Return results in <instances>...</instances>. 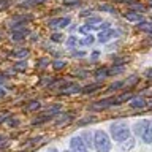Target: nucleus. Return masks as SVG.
Listing matches in <instances>:
<instances>
[{"label": "nucleus", "instance_id": "423d86ee", "mask_svg": "<svg viewBox=\"0 0 152 152\" xmlns=\"http://www.w3.org/2000/svg\"><path fill=\"white\" fill-rule=\"evenodd\" d=\"M114 37H117V32L116 30H113V28H106V30H103V32H100L98 33V37H97V40L100 43H108L111 38Z\"/></svg>", "mask_w": 152, "mask_h": 152}, {"label": "nucleus", "instance_id": "5701e85b", "mask_svg": "<svg viewBox=\"0 0 152 152\" xmlns=\"http://www.w3.org/2000/svg\"><path fill=\"white\" fill-rule=\"evenodd\" d=\"M100 11H108V13H116V8L111 7V5H108V3H103V5H100L98 7Z\"/></svg>", "mask_w": 152, "mask_h": 152}, {"label": "nucleus", "instance_id": "f257e3e1", "mask_svg": "<svg viewBox=\"0 0 152 152\" xmlns=\"http://www.w3.org/2000/svg\"><path fill=\"white\" fill-rule=\"evenodd\" d=\"M109 132H111V138L117 142H124L130 140V128H128L125 121H116L109 125Z\"/></svg>", "mask_w": 152, "mask_h": 152}, {"label": "nucleus", "instance_id": "c756f323", "mask_svg": "<svg viewBox=\"0 0 152 152\" xmlns=\"http://www.w3.org/2000/svg\"><path fill=\"white\" fill-rule=\"evenodd\" d=\"M13 56H14V57H19V59H22V57H27V56H28V49H18Z\"/></svg>", "mask_w": 152, "mask_h": 152}, {"label": "nucleus", "instance_id": "ddd939ff", "mask_svg": "<svg viewBox=\"0 0 152 152\" xmlns=\"http://www.w3.org/2000/svg\"><path fill=\"white\" fill-rule=\"evenodd\" d=\"M94 122H97V117H95V116H86L83 119H79V121L76 122V125H78V127H84V125H89V124H94Z\"/></svg>", "mask_w": 152, "mask_h": 152}, {"label": "nucleus", "instance_id": "c9c22d12", "mask_svg": "<svg viewBox=\"0 0 152 152\" xmlns=\"http://www.w3.org/2000/svg\"><path fill=\"white\" fill-rule=\"evenodd\" d=\"M71 54H73V57H84L86 52H84V51H73Z\"/></svg>", "mask_w": 152, "mask_h": 152}, {"label": "nucleus", "instance_id": "39448f33", "mask_svg": "<svg viewBox=\"0 0 152 152\" xmlns=\"http://www.w3.org/2000/svg\"><path fill=\"white\" fill-rule=\"evenodd\" d=\"M114 104H117V103H116V98L113 97V98H104V100H100L97 103H92L90 108L92 109H106L109 106H114Z\"/></svg>", "mask_w": 152, "mask_h": 152}, {"label": "nucleus", "instance_id": "4c0bfd02", "mask_svg": "<svg viewBox=\"0 0 152 152\" xmlns=\"http://www.w3.org/2000/svg\"><path fill=\"white\" fill-rule=\"evenodd\" d=\"M144 76L147 79H152V68H147L146 71H144Z\"/></svg>", "mask_w": 152, "mask_h": 152}, {"label": "nucleus", "instance_id": "4be33fe9", "mask_svg": "<svg viewBox=\"0 0 152 152\" xmlns=\"http://www.w3.org/2000/svg\"><path fill=\"white\" fill-rule=\"evenodd\" d=\"M64 33L62 32H57V33H52L51 35V41H54V43H60V41H64Z\"/></svg>", "mask_w": 152, "mask_h": 152}, {"label": "nucleus", "instance_id": "dca6fc26", "mask_svg": "<svg viewBox=\"0 0 152 152\" xmlns=\"http://www.w3.org/2000/svg\"><path fill=\"white\" fill-rule=\"evenodd\" d=\"M133 98V95L130 92H125V94H122V95H119V97H116V103L117 104H121L124 102H130V100Z\"/></svg>", "mask_w": 152, "mask_h": 152}, {"label": "nucleus", "instance_id": "f8f14e48", "mask_svg": "<svg viewBox=\"0 0 152 152\" xmlns=\"http://www.w3.org/2000/svg\"><path fill=\"white\" fill-rule=\"evenodd\" d=\"M141 138H142V141H144L146 144H151V142H152V122L147 125V128L144 130V133H142Z\"/></svg>", "mask_w": 152, "mask_h": 152}, {"label": "nucleus", "instance_id": "f3484780", "mask_svg": "<svg viewBox=\"0 0 152 152\" xmlns=\"http://www.w3.org/2000/svg\"><path fill=\"white\" fill-rule=\"evenodd\" d=\"M83 138H84V142H86V144H87L89 147L94 146V133L84 132V133H83Z\"/></svg>", "mask_w": 152, "mask_h": 152}, {"label": "nucleus", "instance_id": "7ed1b4c3", "mask_svg": "<svg viewBox=\"0 0 152 152\" xmlns=\"http://www.w3.org/2000/svg\"><path fill=\"white\" fill-rule=\"evenodd\" d=\"M71 22V18L70 16H65V18H54L48 22V26L51 28H56V30H64L65 27H68Z\"/></svg>", "mask_w": 152, "mask_h": 152}, {"label": "nucleus", "instance_id": "bb28decb", "mask_svg": "<svg viewBox=\"0 0 152 152\" xmlns=\"http://www.w3.org/2000/svg\"><path fill=\"white\" fill-rule=\"evenodd\" d=\"M43 2H46V0H26V2L21 3V7H30V5H40Z\"/></svg>", "mask_w": 152, "mask_h": 152}, {"label": "nucleus", "instance_id": "c85d7f7f", "mask_svg": "<svg viewBox=\"0 0 152 152\" xmlns=\"http://www.w3.org/2000/svg\"><path fill=\"white\" fill-rule=\"evenodd\" d=\"M132 10L133 11H138V13H144L146 11V7L144 5H141V3H132Z\"/></svg>", "mask_w": 152, "mask_h": 152}, {"label": "nucleus", "instance_id": "de8ad7c7", "mask_svg": "<svg viewBox=\"0 0 152 152\" xmlns=\"http://www.w3.org/2000/svg\"><path fill=\"white\" fill-rule=\"evenodd\" d=\"M151 43H152V38H151Z\"/></svg>", "mask_w": 152, "mask_h": 152}, {"label": "nucleus", "instance_id": "79ce46f5", "mask_svg": "<svg viewBox=\"0 0 152 152\" xmlns=\"http://www.w3.org/2000/svg\"><path fill=\"white\" fill-rule=\"evenodd\" d=\"M117 2H125V3H133L135 0H117Z\"/></svg>", "mask_w": 152, "mask_h": 152}, {"label": "nucleus", "instance_id": "58836bf2", "mask_svg": "<svg viewBox=\"0 0 152 152\" xmlns=\"http://www.w3.org/2000/svg\"><path fill=\"white\" fill-rule=\"evenodd\" d=\"M14 125H19L18 119H11V121H10V127H14Z\"/></svg>", "mask_w": 152, "mask_h": 152}, {"label": "nucleus", "instance_id": "9b49d317", "mask_svg": "<svg viewBox=\"0 0 152 152\" xmlns=\"http://www.w3.org/2000/svg\"><path fill=\"white\" fill-rule=\"evenodd\" d=\"M100 87H102V84H100V83H94V84H89V86H86V87H83V89H81V92L86 94V95H87V94H94V92H97Z\"/></svg>", "mask_w": 152, "mask_h": 152}, {"label": "nucleus", "instance_id": "ea45409f", "mask_svg": "<svg viewBox=\"0 0 152 152\" xmlns=\"http://www.w3.org/2000/svg\"><path fill=\"white\" fill-rule=\"evenodd\" d=\"M98 56H100V52L95 51V52H92V56H90V57H92V60H95V59H98Z\"/></svg>", "mask_w": 152, "mask_h": 152}, {"label": "nucleus", "instance_id": "72a5a7b5", "mask_svg": "<svg viewBox=\"0 0 152 152\" xmlns=\"http://www.w3.org/2000/svg\"><path fill=\"white\" fill-rule=\"evenodd\" d=\"M79 3H81V0H64V5H66V7H76Z\"/></svg>", "mask_w": 152, "mask_h": 152}, {"label": "nucleus", "instance_id": "37998d69", "mask_svg": "<svg viewBox=\"0 0 152 152\" xmlns=\"http://www.w3.org/2000/svg\"><path fill=\"white\" fill-rule=\"evenodd\" d=\"M5 79H7V78H5V75H0V83H3Z\"/></svg>", "mask_w": 152, "mask_h": 152}, {"label": "nucleus", "instance_id": "b1692460", "mask_svg": "<svg viewBox=\"0 0 152 152\" xmlns=\"http://www.w3.org/2000/svg\"><path fill=\"white\" fill-rule=\"evenodd\" d=\"M102 22V18H98V16H92V18H87V21H86V24L87 26H95V24H100Z\"/></svg>", "mask_w": 152, "mask_h": 152}, {"label": "nucleus", "instance_id": "6ab92c4d", "mask_svg": "<svg viewBox=\"0 0 152 152\" xmlns=\"http://www.w3.org/2000/svg\"><path fill=\"white\" fill-rule=\"evenodd\" d=\"M94 41H95V37L89 33V35H86L84 40L79 41V45H83V46H90V45H94Z\"/></svg>", "mask_w": 152, "mask_h": 152}, {"label": "nucleus", "instance_id": "c03bdc74", "mask_svg": "<svg viewBox=\"0 0 152 152\" xmlns=\"http://www.w3.org/2000/svg\"><path fill=\"white\" fill-rule=\"evenodd\" d=\"M48 152H57V149H54V147H51V149H48Z\"/></svg>", "mask_w": 152, "mask_h": 152}, {"label": "nucleus", "instance_id": "a211bd4d", "mask_svg": "<svg viewBox=\"0 0 152 152\" xmlns=\"http://www.w3.org/2000/svg\"><path fill=\"white\" fill-rule=\"evenodd\" d=\"M40 106H41V103L38 102V100H33V102H30V103H28L24 109L30 113V111H37V109H40Z\"/></svg>", "mask_w": 152, "mask_h": 152}, {"label": "nucleus", "instance_id": "e433bc0d", "mask_svg": "<svg viewBox=\"0 0 152 152\" xmlns=\"http://www.w3.org/2000/svg\"><path fill=\"white\" fill-rule=\"evenodd\" d=\"M90 14H92V10H90V8L89 10H83V11H81V16H84V18L86 16H90Z\"/></svg>", "mask_w": 152, "mask_h": 152}, {"label": "nucleus", "instance_id": "2eb2a0df", "mask_svg": "<svg viewBox=\"0 0 152 152\" xmlns=\"http://www.w3.org/2000/svg\"><path fill=\"white\" fill-rule=\"evenodd\" d=\"M49 64H52V62L48 59V57H40V59L37 60V68H40V70H45Z\"/></svg>", "mask_w": 152, "mask_h": 152}, {"label": "nucleus", "instance_id": "0eeeda50", "mask_svg": "<svg viewBox=\"0 0 152 152\" xmlns=\"http://www.w3.org/2000/svg\"><path fill=\"white\" fill-rule=\"evenodd\" d=\"M124 18L130 22H141L142 21V13H138V11H133V10H128V11L124 13Z\"/></svg>", "mask_w": 152, "mask_h": 152}, {"label": "nucleus", "instance_id": "1a4fd4ad", "mask_svg": "<svg viewBox=\"0 0 152 152\" xmlns=\"http://www.w3.org/2000/svg\"><path fill=\"white\" fill-rule=\"evenodd\" d=\"M146 104H147V102H146L144 97H133V98L130 100V106L135 108V109H138V108H144Z\"/></svg>", "mask_w": 152, "mask_h": 152}, {"label": "nucleus", "instance_id": "7c9ffc66", "mask_svg": "<svg viewBox=\"0 0 152 152\" xmlns=\"http://www.w3.org/2000/svg\"><path fill=\"white\" fill-rule=\"evenodd\" d=\"M92 30H94V26H87V24H84V26L79 28V32L84 33V35H89V33L92 32Z\"/></svg>", "mask_w": 152, "mask_h": 152}, {"label": "nucleus", "instance_id": "f704fd0d", "mask_svg": "<svg viewBox=\"0 0 152 152\" xmlns=\"http://www.w3.org/2000/svg\"><path fill=\"white\" fill-rule=\"evenodd\" d=\"M70 121H71V117H70V116H68V117H65V119H60V121L57 122V125H59V127H60V125H65V124H68Z\"/></svg>", "mask_w": 152, "mask_h": 152}, {"label": "nucleus", "instance_id": "20e7f679", "mask_svg": "<svg viewBox=\"0 0 152 152\" xmlns=\"http://www.w3.org/2000/svg\"><path fill=\"white\" fill-rule=\"evenodd\" d=\"M71 152H87V144L84 142L83 136H73L70 140Z\"/></svg>", "mask_w": 152, "mask_h": 152}, {"label": "nucleus", "instance_id": "aec40b11", "mask_svg": "<svg viewBox=\"0 0 152 152\" xmlns=\"http://www.w3.org/2000/svg\"><path fill=\"white\" fill-rule=\"evenodd\" d=\"M138 81H140V76H136V75H133V76H130V78H128L127 81H125V86L127 87H133V86H135Z\"/></svg>", "mask_w": 152, "mask_h": 152}, {"label": "nucleus", "instance_id": "6e6552de", "mask_svg": "<svg viewBox=\"0 0 152 152\" xmlns=\"http://www.w3.org/2000/svg\"><path fill=\"white\" fill-rule=\"evenodd\" d=\"M151 124V121H147V119H142V121L140 122H136L135 124V128H133V132L136 133V135H141L142 136V133H144V130L147 128V125Z\"/></svg>", "mask_w": 152, "mask_h": 152}, {"label": "nucleus", "instance_id": "cd10ccee", "mask_svg": "<svg viewBox=\"0 0 152 152\" xmlns=\"http://www.w3.org/2000/svg\"><path fill=\"white\" fill-rule=\"evenodd\" d=\"M124 71V65H114L111 70H109V75H119Z\"/></svg>", "mask_w": 152, "mask_h": 152}, {"label": "nucleus", "instance_id": "393cba45", "mask_svg": "<svg viewBox=\"0 0 152 152\" xmlns=\"http://www.w3.org/2000/svg\"><path fill=\"white\" fill-rule=\"evenodd\" d=\"M65 65H66L65 60H54L52 62V68L54 70H62V68H65Z\"/></svg>", "mask_w": 152, "mask_h": 152}, {"label": "nucleus", "instance_id": "2f4dec72", "mask_svg": "<svg viewBox=\"0 0 152 152\" xmlns=\"http://www.w3.org/2000/svg\"><path fill=\"white\" fill-rule=\"evenodd\" d=\"M122 86H125V83H124V81H116V83H113L111 86H109L108 90H116V89H119V87H122Z\"/></svg>", "mask_w": 152, "mask_h": 152}, {"label": "nucleus", "instance_id": "473e14b6", "mask_svg": "<svg viewBox=\"0 0 152 152\" xmlns=\"http://www.w3.org/2000/svg\"><path fill=\"white\" fill-rule=\"evenodd\" d=\"M11 3H13V0H0V11H2V10H7Z\"/></svg>", "mask_w": 152, "mask_h": 152}, {"label": "nucleus", "instance_id": "9d476101", "mask_svg": "<svg viewBox=\"0 0 152 152\" xmlns=\"http://www.w3.org/2000/svg\"><path fill=\"white\" fill-rule=\"evenodd\" d=\"M136 28H138V30H141V32H146V33H152V22L141 21V22H138Z\"/></svg>", "mask_w": 152, "mask_h": 152}, {"label": "nucleus", "instance_id": "4468645a", "mask_svg": "<svg viewBox=\"0 0 152 152\" xmlns=\"http://www.w3.org/2000/svg\"><path fill=\"white\" fill-rule=\"evenodd\" d=\"M94 75H95V78H97V79H104V78H108V76H109V70L106 68V66H103V68H98Z\"/></svg>", "mask_w": 152, "mask_h": 152}, {"label": "nucleus", "instance_id": "49530a36", "mask_svg": "<svg viewBox=\"0 0 152 152\" xmlns=\"http://www.w3.org/2000/svg\"><path fill=\"white\" fill-rule=\"evenodd\" d=\"M149 7H152V0H149Z\"/></svg>", "mask_w": 152, "mask_h": 152}, {"label": "nucleus", "instance_id": "412c9836", "mask_svg": "<svg viewBox=\"0 0 152 152\" xmlns=\"http://www.w3.org/2000/svg\"><path fill=\"white\" fill-rule=\"evenodd\" d=\"M78 45H79V40L76 37L71 35V37L66 38V46H68V48H75V46H78Z\"/></svg>", "mask_w": 152, "mask_h": 152}, {"label": "nucleus", "instance_id": "a18cd8bd", "mask_svg": "<svg viewBox=\"0 0 152 152\" xmlns=\"http://www.w3.org/2000/svg\"><path fill=\"white\" fill-rule=\"evenodd\" d=\"M3 141H5V136H2V135H0V144H2Z\"/></svg>", "mask_w": 152, "mask_h": 152}, {"label": "nucleus", "instance_id": "a878e982", "mask_svg": "<svg viewBox=\"0 0 152 152\" xmlns=\"http://www.w3.org/2000/svg\"><path fill=\"white\" fill-rule=\"evenodd\" d=\"M14 70H16V71H26L27 70V62H24V60L18 62V64L14 65Z\"/></svg>", "mask_w": 152, "mask_h": 152}, {"label": "nucleus", "instance_id": "a19ab883", "mask_svg": "<svg viewBox=\"0 0 152 152\" xmlns=\"http://www.w3.org/2000/svg\"><path fill=\"white\" fill-rule=\"evenodd\" d=\"M5 94H7V92H5V89H3V87H0V98L5 97Z\"/></svg>", "mask_w": 152, "mask_h": 152}, {"label": "nucleus", "instance_id": "f03ea898", "mask_svg": "<svg viewBox=\"0 0 152 152\" xmlns=\"http://www.w3.org/2000/svg\"><path fill=\"white\" fill-rule=\"evenodd\" d=\"M94 147L97 152H111V140L103 130L94 132Z\"/></svg>", "mask_w": 152, "mask_h": 152}]
</instances>
